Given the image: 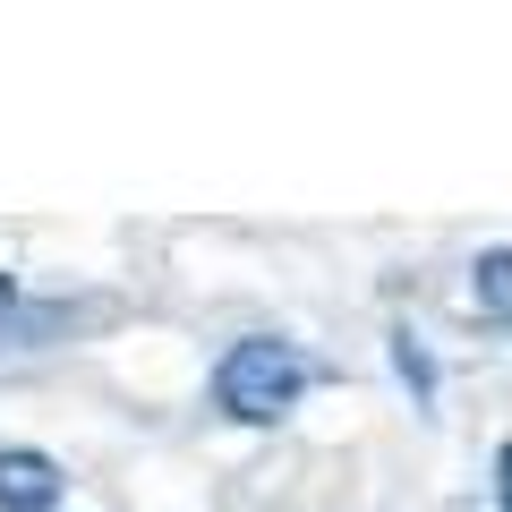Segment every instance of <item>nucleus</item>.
Returning <instances> with one entry per match:
<instances>
[{
  "label": "nucleus",
  "instance_id": "obj_1",
  "mask_svg": "<svg viewBox=\"0 0 512 512\" xmlns=\"http://www.w3.org/2000/svg\"><path fill=\"white\" fill-rule=\"evenodd\" d=\"M299 393H308V367H299V350L274 342V333L231 342V350H222V367H214V402L231 410L239 427H274Z\"/></svg>",
  "mask_w": 512,
  "mask_h": 512
},
{
  "label": "nucleus",
  "instance_id": "obj_2",
  "mask_svg": "<svg viewBox=\"0 0 512 512\" xmlns=\"http://www.w3.org/2000/svg\"><path fill=\"white\" fill-rule=\"evenodd\" d=\"M52 504H60V470L26 444H9L0 453V512H52Z\"/></svg>",
  "mask_w": 512,
  "mask_h": 512
},
{
  "label": "nucleus",
  "instance_id": "obj_3",
  "mask_svg": "<svg viewBox=\"0 0 512 512\" xmlns=\"http://www.w3.org/2000/svg\"><path fill=\"white\" fill-rule=\"evenodd\" d=\"M478 299H487V308H512V248H495L487 265H478Z\"/></svg>",
  "mask_w": 512,
  "mask_h": 512
},
{
  "label": "nucleus",
  "instance_id": "obj_4",
  "mask_svg": "<svg viewBox=\"0 0 512 512\" xmlns=\"http://www.w3.org/2000/svg\"><path fill=\"white\" fill-rule=\"evenodd\" d=\"M495 495H504V512H512V444L495 453Z\"/></svg>",
  "mask_w": 512,
  "mask_h": 512
},
{
  "label": "nucleus",
  "instance_id": "obj_5",
  "mask_svg": "<svg viewBox=\"0 0 512 512\" xmlns=\"http://www.w3.org/2000/svg\"><path fill=\"white\" fill-rule=\"evenodd\" d=\"M0 308H9V274H0Z\"/></svg>",
  "mask_w": 512,
  "mask_h": 512
}]
</instances>
